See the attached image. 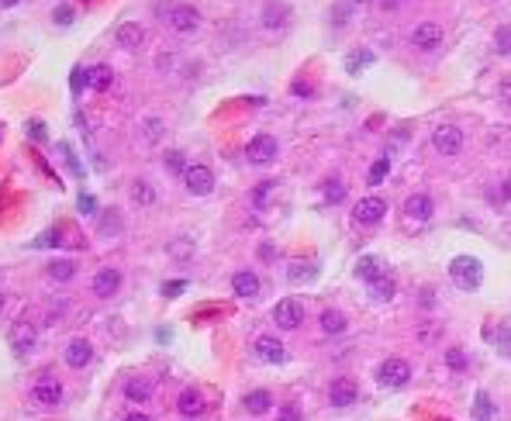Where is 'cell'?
<instances>
[{
    "instance_id": "6da1fadb",
    "label": "cell",
    "mask_w": 511,
    "mask_h": 421,
    "mask_svg": "<svg viewBox=\"0 0 511 421\" xmlns=\"http://www.w3.org/2000/svg\"><path fill=\"white\" fill-rule=\"evenodd\" d=\"M449 280L460 287V290H477L484 283V266L477 255H456L449 262Z\"/></svg>"
},
{
    "instance_id": "7a4b0ae2",
    "label": "cell",
    "mask_w": 511,
    "mask_h": 421,
    "mask_svg": "<svg viewBox=\"0 0 511 421\" xmlns=\"http://www.w3.org/2000/svg\"><path fill=\"white\" fill-rule=\"evenodd\" d=\"M463 145H467V135L456 125H439L432 131V149L439 156H456V152H463Z\"/></svg>"
},
{
    "instance_id": "3957f363",
    "label": "cell",
    "mask_w": 511,
    "mask_h": 421,
    "mask_svg": "<svg viewBox=\"0 0 511 421\" xmlns=\"http://www.w3.org/2000/svg\"><path fill=\"white\" fill-rule=\"evenodd\" d=\"M408 380H411V366H408V359H383L380 370H377V383H380V387H390V390L404 387Z\"/></svg>"
},
{
    "instance_id": "277c9868",
    "label": "cell",
    "mask_w": 511,
    "mask_h": 421,
    "mask_svg": "<svg viewBox=\"0 0 511 421\" xmlns=\"http://www.w3.org/2000/svg\"><path fill=\"white\" fill-rule=\"evenodd\" d=\"M273 321H277V328H284V332L300 328V321H304V307H300V300H294V297L277 300V307H273Z\"/></svg>"
},
{
    "instance_id": "5b68a950",
    "label": "cell",
    "mask_w": 511,
    "mask_h": 421,
    "mask_svg": "<svg viewBox=\"0 0 511 421\" xmlns=\"http://www.w3.org/2000/svg\"><path fill=\"white\" fill-rule=\"evenodd\" d=\"M166 21H170V28L176 32V35H194V32L201 28V14H197V7H187V4L170 7Z\"/></svg>"
},
{
    "instance_id": "8992f818",
    "label": "cell",
    "mask_w": 511,
    "mask_h": 421,
    "mask_svg": "<svg viewBox=\"0 0 511 421\" xmlns=\"http://www.w3.org/2000/svg\"><path fill=\"white\" fill-rule=\"evenodd\" d=\"M442 25H435V21H422V25H415V32H411V45L418 48V52H435V48H442Z\"/></svg>"
},
{
    "instance_id": "52a82bcc",
    "label": "cell",
    "mask_w": 511,
    "mask_h": 421,
    "mask_svg": "<svg viewBox=\"0 0 511 421\" xmlns=\"http://www.w3.org/2000/svg\"><path fill=\"white\" fill-rule=\"evenodd\" d=\"M246 159L253 166H270L277 159V138L273 135H255L253 142L246 145Z\"/></svg>"
},
{
    "instance_id": "ba28073f",
    "label": "cell",
    "mask_w": 511,
    "mask_h": 421,
    "mask_svg": "<svg viewBox=\"0 0 511 421\" xmlns=\"http://www.w3.org/2000/svg\"><path fill=\"white\" fill-rule=\"evenodd\" d=\"M359 401V387H356V380L349 377H339L328 383V404L332 408H349V404H356Z\"/></svg>"
},
{
    "instance_id": "9c48e42d",
    "label": "cell",
    "mask_w": 511,
    "mask_h": 421,
    "mask_svg": "<svg viewBox=\"0 0 511 421\" xmlns=\"http://www.w3.org/2000/svg\"><path fill=\"white\" fill-rule=\"evenodd\" d=\"M32 397H35V404H42V408H55V404H62V383L55 377H42L35 387H32Z\"/></svg>"
},
{
    "instance_id": "30bf717a",
    "label": "cell",
    "mask_w": 511,
    "mask_h": 421,
    "mask_svg": "<svg viewBox=\"0 0 511 421\" xmlns=\"http://www.w3.org/2000/svg\"><path fill=\"white\" fill-rule=\"evenodd\" d=\"M383 214H387V201L383 197H363L356 210H352V221L356 225H377Z\"/></svg>"
},
{
    "instance_id": "8fae6325",
    "label": "cell",
    "mask_w": 511,
    "mask_h": 421,
    "mask_svg": "<svg viewBox=\"0 0 511 421\" xmlns=\"http://www.w3.org/2000/svg\"><path fill=\"white\" fill-rule=\"evenodd\" d=\"M183 183H187V190H190V194L204 197V194H211V190H214V173L208 166H187V173H183Z\"/></svg>"
},
{
    "instance_id": "7c38bea8",
    "label": "cell",
    "mask_w": 511,
    "mask_h": 421,
    "mask_svg": "<svg viewBox=\"0 0 511 421\" xmlns=\"http://www.w3.org/2000/svg\"><path fill=\"white\" fill-rule=\"evenodd\" d=\"M253 349H255V356L263 359V363H284L287 359V349H284V342L280 338H273V335H259L253 342Z\"/></svg>"
},
{
    "instance_id": "4fadbf2b",
    "label": "cell",
    "mask_w": 511,
    "mask_h": 421,
    "mask_svg": "<svg viewBox=\"0 0 511 421\" xmlns=\"http://www.w3.org/2000/svg\"><path fill=\"white\" fill-rule=\"evenodd\" d=\"M62 359H66V366H73V370H80V366H86V363L93 359V345H90L86 338H73V342L66 345V352H62Z\"/></svg>"
},
{
    "instance_id": "5bb4252c",
    "label": "cell",
    "mask_w": 511,
    "mask_h": 421,
    "mask_svg": "<svg viewBox=\"0 0 511 421\" xmlns=\"http://www.w3.org/2000/svg\"><path fill=\"white\" fill-rule=\"evenodd\" d=\"M11 349H14L18 356H28V352L35 349V328H32L28 321H18V325L11 328Z\"/></svg>"
},
{
    "instance_id": "9a60e30c",
    "label": "cell",
    "mask_w": 511,
    "mask_h": 421,
    "mask_svg": "<svg viewBox=\"0 0 511 421\" xmlns=\"http://www.w3.org/2000/svg\"><path fill=\"white\" fill-rule=\"evenodd\" d=\"M118 287H121V273L118 269H100L97 276H93V294L97 297H114L118 294Z\"/></svg>"
},
{
    "instance_id": "2e32d148",
    "label": "cell",
    "mask_w": 511,
    "mask_h": 421,
    "mask_svg": "<svg viewBox=\"0 0 511 421\" xmlns=\"http://www.w3.org/2000/svg\"><path fill=\"white\" fill-rule=\"evenodd\" d=\"M263 25H266L270 32H284V28L291 25V11H287V4H266V11H263Z\"/></svg>"
},
{
    "instance_id": "e0dca14e",
    "label": "cell",
    "mask_w": 511,
    "mask_h": 421,
    "mask_svg": "<svg viewBox=\"0 0 511 421\" xmlns=\"http://www.w3.org/2000/svg\"><path fill=\"white\" fill-rule=\"evenodd\" d=\"M176 411H180L183 418H201V415H204V397H201L197 390H183V394L176 397Z\"/></svg>"
},
{
    "instance_id": "ac0fdd59",
    "label": "cell",
    "mask_w": 511,
    "mask_h": 421,
    "mask_svg": "<svg viewBox=\"0 0 511 421\" xmlns=\"http://www.w3.org/2000/svg\"><path fill=\"white\" fill-rule=\"evenodd\" d=\"M232 290L239 297H246V300H253V297H259V276L249 273V269H239V273L232 276Z\"/></svg>"
},
{
    "instance_id": "d6986e66",
    "label": "cell",
    "mask_w": 511,
    "mask_h": 421,
    "mask_svg": "<svg viewBox=\"0 0 511 421\" xmlns=\"http://www.w3.org/2000/svg\"><path fill=\"white\" fill-rule=\"evenodd\" d=\"M432 210H435V204H432V197H428V194H411V197H408V204H404V214H408V218H415V221H428V218H432Z\"/></svg>"
},
{
    "instance_id": "ffe728a7",
    "label": "cell",
    "mask_w": 511,
    "mask_h": 421,
    "mask_svg": "<svg viewBox=\"0 0 511 421\" xmlns=\"http://www.w3.org/2000/svg\"><path fill=\"white\" fill-rule=\"evenodd\" d=\"M383 273H387V269L380 266V259H377V255H363V259L356 262V276H359L363 283H373V280H377V276H383Z\"/></svg>"
},
{
    "instance_id": "44dd1931",
    "label": "cell",
    "mask_w": 511,
    "mask_h": 421,
    "mask_svg": "<svg viewBox=\"0 0 511 421\" xmlns=\"http://www.w3.org/2000/svg\"><path fill=\"white\" fill-rule=\"evenodd\" d=\"M125 397L128 401H135V404H145L149 397H152V383L145 377H131L125 383Z\"/></svg>"
},
{
    "instance_id": "7402d4cb",
    "label": "cell",
    "mask_w": 511,
    "mask_h": 421,
    "mask_svg": "<svg viewBox=\"0 0 511 421\" xmlns=\"http://www.w3.org/2000/svg\"><path fill=\"white\" fill-rule=\"evenodd\" d=\"M73 276H77V262H73V259H52V262H48V280L69 283Z\"/></svg>"
},
{
    "instance_id": "603a6c76",
    "label": "cell",
    "mask_w": 511,
    "mask_h": 421,
    "mask_svg": "<svg viewBox=\"0 0 511 421\" xmlns=\"http://www.w3.org/2000/svg\"><path fill=\"white\" fill-rule=\"evenodd\" d=\"M246 411L249 415H266L270 408H273V394L270 390H253V394H246Z\"/></svg>"
},
{
    "instance_id": "cb8c5ba5",
    "label": "cell",
    "mask_w": 511,
    "mask_h": 421,
    "mask_svg": "<svg viewBox=\"0 0 511 421\" xmlns=\"http://www.w3.org/2000/svg\"><path fill=\"white\" fill-rule=\"evenodd\" d=\"M321 332H325V335H342V332H345V314H342L339 307L321 311Z\"/></svg>"
},
{
    "instance_id": "d4e9b609",
    "label": "cell",
    "mask_w": 511,
    "mask_h": 421,
    "mask_svg": "<svg viewBox=\"0 0 511 421\" xmlns=\"http://www.w3.org/2000/svg\"><path fill=\"white\" fill-rule=\"evenodd\" d=\"M142 42H145L142 25H121V28H118V45H121V48H138Z\"/></svg>"
},
{
    "instance_id": "484cf974",
    "label": "cell",
    "mask_w": 511,
    "mask_h": 421,
    "mask_svg": "<svg viewBox=\"0 0 511 421\" xmlns=\"http://www.w3.org/2000/svg\"><path fill=\"white\" fill-rule=\"evenodd\" d=\"M131 201H135L138 208H152V204H156V190H152L145 180H135V183H131Z\"/></svg>"
},
{
    "instance_id": "4316f807",
    "label": "cell",
    "mask_w": 511,
    "mask_h": 421,
    "mask_svg": "<svg viewBox=\"0 0 511 421\" xmlns=\"http://www.w3.org/2000/svg\"><path fill=\"white\" fill-rule=\"evenodd\" d=\"M370 287V294H373V300H390L394 297V280L383 273V276H377L373 283H366Z\"/></svg>"
},
{
    "instance_id": "83f0119b",
    "label": "cell",
    "mask_w": 511,
    "mask_h": 421,
    "mask_svg": "<svg viewBox=\"0 0 511 421\" xmlns=\"http://www.w3.org/2000/svg\"><path fill=\"white\" fill-rule=\"evenodd\" d=\"M111 80H114V73H111L107 66H93V69H90V90H107Z\"/></svg>"
},
{
    "instance_id": "f1b7e54d",
    "label": "cell",
    "mask_w": 511,
    "mask_h": 421,
    "mask_svg": "<svg viewBox=\"0 0 511 421\" xmlns=\"http://www.w3.org/2000/svg\"><path fill=\"white\" fill-rule=\"evenodd\" d=\"M446 366H449V370H456V373H463V370L470 366L467 352H463V349H449V352H446Z\"/></svg>"
},
{
    "instance_id": "f546056e",
    "label": "cell",
    "mask_w": 511,
    "mask_h": 421,
    "mask_svg": "<svg viewBox=\"0 0 511 421\" xmlns=\"http://www.w3.org/2000/svg\"><path fill=\"white\" fill-rule=\"evenodd\" d=\"M163 163H166V169H170L173 176H183V173H187L183 152H176V149H170V152H166V159H163Z\"/></svg>"
},
{
    "instance_id": "4dcf8cb0",
    "label": "cell",
    "mask_w": 511,
    "mask_h": 421,
    "mask_svg": "<svg viewBox=\"0 0 511 421\" xmlns=\"http://www.w3.org/2000/svg\"><path fill=\"white\" fill-rule=\"evenodd\" d=\"M273 187H277V183H273V180H266V183H259V187H255L253 190V204L259 210L266 208V204H270V201H266V197H270V194H273Z\"/></svg>"
},
{
    "instance_id": "1f68e13d",
    "label": "cell",
    "mask_w": 511,
    "mask_h": 421,
    "mask_svg": "<svg viewBox=\"0 0 511 421\" xmlns=\"http://www.w3.org/2000/svg\"><path fill=\"white\" fill-rule=\"evenodd\" d=\"M387 173H390V163H387V159H377V163L370 166V176H366V180H370V187L383 183V180H387Z\"/></svg>"
},
{
    "instance_id": "d6a6232c",
    "label": "cell",
    "mask_w": 511,
    "mask_h": 421,
    "mask_svg": "<svg viewBox=\"0 0 511 421\" xmlns=\"http://www.w3.org/2000/svg\"><path fill=\"white\" fill-rule=\"evenodd\" d=\"M491 418H494L491 397H487V394H477V421H491Z\"/></svg>"
},
{
    "instance_id": "836d02e7",
    "label": "cell",
    "mask_w": 511,
    "mask_h": 421,
    "mask_svg": "<svg viewBox=\"0 0 511 421\" xmlns=\"http://www.w3.org/2000/svg\"><path fill=\"white\" fill-rule=\"evenodd\" d=\"M69 83H73V90H77V93H80V90H90V69L77 66V69H73V76H69Z\"/></svg>"
},
{
    "instance_id": "e575fe53",
    "label": "cell",
    "mask_w": 511,
    "mask_h": 421,
    "mask_svg": "<svg viewBox=\"0 0 511 421\" xmlns=\"http://www.w3.org/2000/svg\"><path fill=\"white\" fill-rule=\"evenodd\" d=\"M370 59H373V55H370L366 48H359V52H352V55H349V73H359V69H363V66H366Z\"/></svg>"
},
{
    "instance_id": "d590c367",
    "label": "cell",
    "mask_w": 511,
    "mask_h": 421,
    "mask_svg": "<svg viewBox=\"0 0 511 421\" xmlns=\"http://www.w3.org/2000/svg\"><path fill=\"white\" fill-rule=\"evenodd\" d=\"M325 197H328L332 204H339L342 197H345V187H342L339 180H328V183H325Z\"/></svg>"
},
{
    "instance_id": "8d00e7d4",
    "label": "cell",
    "mask_w": 511,
    "mask_h": 421,
    "mask_svg": "<svg viewBox=\"0 0 511 421\" xmlns=\"http://www.w3.org/2000/svg\"><path fill=\"white\" fill-rule=\"evenodd\" d=\"M287 276H291L294 283H300V280H311V276H314V266H300V262H294Z\"/></svg>"
},
{
    "instance_id": "74e56055",
    "label": "cell",
    "mask_w": 511,
    "mask_h": 421,
    "mask_svg": "<svg viewBox=\"0 0 511 421\" xmlns=\"http://www.w3.org/2000/svg\"><path fill=\"white\" fill-rule=\"evenodd\" d=\"M498 52H501V55H508L511 52V28H498Z\"/></svg>"
},
{
    "instance_id": "f35d334b",
    "label": "cell",
    "mask_w": 511,
    "mask_h": 421,
    "mask_svg": "<svg viewBox=\"0 0 511 421\" xmlns=\"http://www.w3.org/2000/svg\"><path fill=\"white\" fill-rule=\"evenodd\" d=\"M170 253H173V259H180V262H183V259H190V253H194V246H190V242H173V246H170Z\"/></svg>"
},
{
    "instance_id": "ab89813d",
    "label": "cell",
    "mask_w": 511,
    "mask_h": 421,
    "mask_svg": "<svg viewBox=\"0 0 511 421\" xmlns=\"http://www.w3.org/2000/svg\"><path fill=\"white\" fill-rule=\"evenodd\" d=\"M118 225H121V218H118V210H107V214H104V228H100V232H107V235H114V232H118Z\"/></svg>"
},
{
    "instance_id": "60d3db41",
    "label": "cell",
    "mask_w": 511,
    "mask_h": 421,
    "mask_svg": "<svg viewBox=\"0 0 511 421\" xmlns=\"http://www.w3.org/2000/svg\"><path fill=\"white\" fill-rule=\"evenodd\" d=\"M277 421H300V408L298 404H284L280 415H277Z\"/></svg>"
},
{
    "instance_id": "b9f144b4",
    "label": "cell",
    "mask_w": 511,
    "mask_h": 421,
    "mask_svg": "<svg viewBox=\"0 0 511 421\" xmlns=\"http://www.w3.org/2000/svg\"><path fill=\"white\" fill-rule=\"evenodd\" d=\"M187 290V280H170L166 287H163V297H180Z\"/></svg>"
},
{
    "instance_id": "7bdbcfd3",
    "label": "cell",
    "mask_w": 511,
    "mask_h": 421,
    "mask_svg": "<svg viewBox=\"0 0 511 421\" xmlns=\"http://www.w3.org/2000/svg\"><path fill=\"white\" fill-rule=\"evenodd\" d=\"M145 135H149V138H159V135H163V125H159L156 118H149V121H145Z\"/></svg>"
},
{
    "instance_id": "ee69618b",
    "label": "cell",
    "mask_w": 511,
    "mask_h": 421,
    "mask_svg": "<svg viewBox=\"0 0 511 421\" xmlns=\"http://www.w3.org/2000/svg\"><path fill=\"white\" fill-rule=\"evenodd\" d=\"M498 93H501V100H505V104H511V76H505V80L498 83Z\"/></svg>"
},
{
    "instance_id": "f6af8a7d",
    "label": "cell",
    "mask_w": 511,
    "mask_h": 421,
    "mask_svg": "<svg viewBox=\"0 0 511 421\" xmlns=\"http://www.w3.org/2000/svg\"><path fill=\"white\" fill-rule=\"evenodd\" d=\"M55 21H59V25H69V21H73V11H69V7H59V11H55Z\"/></svg>"
},
{
    "instance_id": "bcb514c9",
    "label": "cell",
    "mask_w": 511,
    "mask_h": 421,
    "mask_svg": "<svg viewBox=\"0 0 511 421\" xmlns=\"http://www.w3.org/2000/svg\"><path fill=\"white\" fill-rule=\"evenodd\" d=\"M80 210H84V214H93V210H97V204H93V197H90V194H84V197H80Z\"/></svg>"
},
{
    "instance_id": "7dc6e473",
    "label": "cell",
    "mask_w": 511,
    "mask_h": 421,
    "mask_svg": "<svg viewBox=\"0 0 511 421\" xmlns=\"http://www.w3.org/2000/svg\"><path fill=\"white\" fill-rule=\"evenodd\" d=\"M39 246H59V232H48V235H42V239H39Z\"/></svg>"
},
{
    "instance_id": "c3c4849f",
    "label": "cell",
    "mask_w": 511,
    "mask_h": 421,
    "mask_svg": "<svg viewBox=\"0 0 511 421\" xmlns=\"http://www.w3.org/2000/svg\"><path fill=\"white\" fill-rule=\"evenodd\" d=\"M501 197H505V201L511 204V173L505 176V183H501Z\"/></svg>"
},
{
    "instance_id": "681fc988",
    "label": "cell",
    "mask_w": 511,
    "mask_h": 421,
    "mask_svg": "<svg viewBox=\"0 0 511 421\" xmlns=\"http://www.w3.org/2000/svg\"><path fill=\"white\" fill-rule=\"evenodd\" d=\"M259 259H273V246H270V242L259 246Z\"/></svg>"
},
{
    "instance_id": "f907efd6",
    "label": "cell",
    "mask_w": 511,
    "mask_h": 421,
    "mask_svg": "<svg viewBox=\"0 0 511 421\" xmlns=\"http://www.w3.org/2000/svg\"><path fill=\"white\" fill-rule=\"evenodd\" d=\"M294 93H298V97H311V90H307V86H304V83H298V86H294Z\"/></svg>"
},
{
    "instance_id": "816d5d0a",
    "label": "cell",
    "mask_w": 511,
    "mask_h": 421,
    "mask_svg": "<svg viewBox=\"0 0 511 421\" xmlns=\"http://www.w3.org/2000/svg\"><path fill=\"white\" fill-rule=\"evenodd\" d=\"M125 421H152V418H149V415H138V411H135V415H128Z\"/></svg>"
},
{
    "instance_id": "f5cc1de1",
    "label": "cell",
    "mask_w": 511,
    "mask_h": 421,
    "mask_svg": "<svg viewBox=\"0 0 511 421\" xmlns=\"http://www.w3.org/2000/svg\"><path fill=\"white\" fill-rule=\"evenodd\" d=\"M21 0H0V7H18Z\"/></svg>"
},
{
    "instance_id": "db71d44e",
    "label": "cell",
    "mask_w": 511,
    "mask_h": 421,
    "mask_svg": "<svg viewBox=\"0 0 511 421\" xmlns=\"http://www.w3.org/2000/svg\"><path fill=\"white\" fill-rule=\"evenodd\" d=\"M0 311H4V294H0Z\"/></svg>"
}]
</instances>
